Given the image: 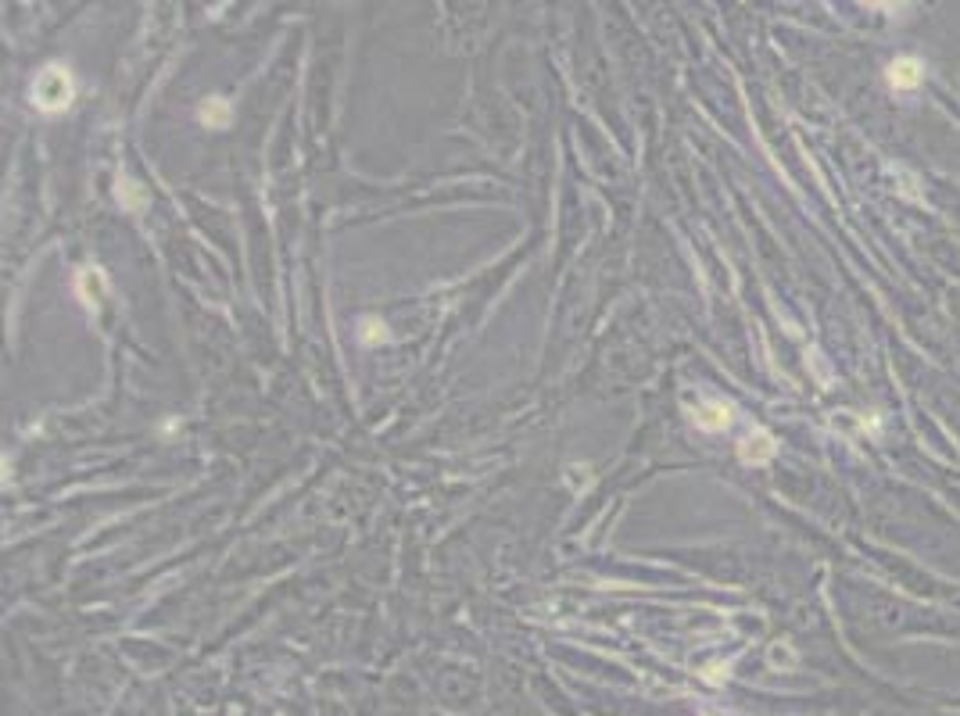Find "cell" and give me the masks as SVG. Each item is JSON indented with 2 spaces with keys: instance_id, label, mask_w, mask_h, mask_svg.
I'll return each mask as SVG.
<instances>
[{
  "instance_id": "cell-1",
  "label": "cell",
  "mask_w": 960,
  "mask_h": 716,
  "mask_svg": "<svg viewBox=\"0 0 960 716\" xmlns=\"http://www.w3.org/2000/svg\"><path fill=\"white\" fill-rule=\"evenodd\" d=\"M76 101V83H72V72L65 65H47L43 72H36L33 79V104L36 111L43 115H61Z\"/></svg>"
},
{
  "instance_id": "cell-6",
  "label": "cell",
  "mask_w": 960,
  "mask_h": 716,
  "mask_svg": "<svg viewBox=\"0 0 960 716\" xmlns=\"http://www.w3.org/2000/svg\"><path fill=\"white\" fill-rule=\"evenodd\" d=\"M101 290H104V280L97 269H83L79 273V298H83L86 308H97V301H101Z\"/></svg>"
},
{
  "instance_id": "cell-8",
  "label": "cell",
  "mask_w": 960,
  "mask_h": 716,
  "mask_svg": "<svg viewBox=\"0 0 960 716\" xmlns=\"http://www.w3.org/2000/svg\"><path fill=\"white\" fill-rule=\"evenodd\" d=\"M387 333H384V323H377V319H366L362 323V341L366 344H377V341H384Z\"/></svg>"
},
{
  "instance_id": "cell-5",
  "label": "cell",
  "mask_w": 960,
  "mask_h": 716,
  "mask_svg": "<svg viewBox=\"0 0 960 716\" xmlns=\"http://www.w3.org/2000/svg\"><path fill=\"white\" fill-rule=\"evenodd\" d=\"M230 101H223V97H208L205 104H201V111H198V119L205 122L208 129H226L230 126Z\"/></svg>"
},
{
  "instance_id": "cell-4",
  "label": "cell",
  "mask_w": 960,
  "mask_h": 716,
  "mask_svg": "<svg viewBox=\"0 0 960 716\" xmlns=\"http://www.w3.org/2000/svg\"><path fill=\"white\" fill-rule=\"evenodd\" d=\"M921 61L914 58H900L889 65V83L896 86V90H914V86L921 83Z\"/></svg>"
},
{
  "instance_id": "cell-3",
  "label": "cell",
  "mask_w": 960,
  "mask_h": 716,
  "mask_svg": "<svg viewBox=\"0 0 960 716\" xmlns=\"http://www.w3.org/2000/svg\"><path fill=\"white\" fill-rule=\"evenodd\" d=\"M695 427L710 430V434L728 430L731 427V405H724V401H706L703 409L695 412Z\"/></svg>"
},
{
  "instance_id": "cell-7",
  "label": "cell",
  "mask_w": 960,
  "mask_h": 716,
  "mask_svg": "<svg viewBox=\"0 0 960 716\" xmlns=\"http://www.w3.org/2000/svg\"><path fill=\"white\" fill-rule=\"evenodd\" d=\"M119 201H122V208H126V212H140V208L147 205V194H144V187H140V183H133L129 176H122L119 179Z\"/></svg>"
},
{
  "instance_id": "cell-2",
  "label": "cell",
  "mask_w": 960,
  "mask_h": 716,
  "mask_svg": "<svg viewBox=\"0 0 960 716\" xmlns=\"http://www.w3.org/2000/svg\"><path fill=\"white\" fill-rule=\"evenodd\" d=\"M774 452H778V444H774V437L767 434V430H756V434H749L746 441L738 444V459L749 462V466H763V462H771Z\"/></svg>"
}]
</instances>
